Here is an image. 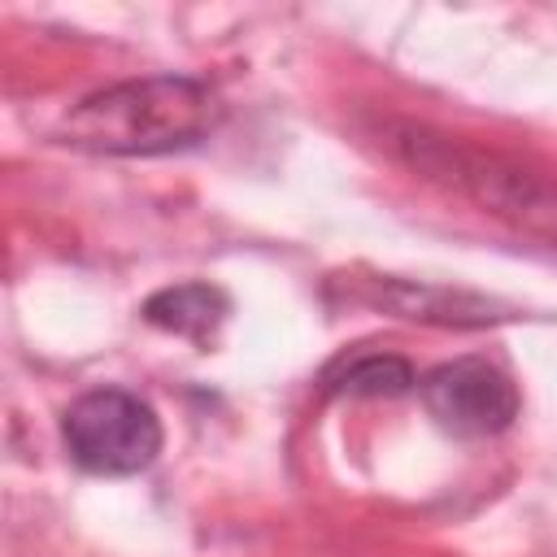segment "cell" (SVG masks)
Returning a JSON list of instances; mask_svg holds the SVG:
<instances>
[{
	"mask_svg": "<svg viewBox=\"0 0 557 557\" xmlns=\"http://www.w3.org/2000/svg\"><path fill=\"white\" fill-rule=\"evenodd\" d=\"M222 117L209 87L191 78H135L87 96L61 122V139L109 157H152L205 139Z\"/></svg>",
	"mask_w": 557,
	"mask_h": 557,
	"instance_id": "1",
	"label": "cell"
},
{
	"mask_svg": "<svg viewBox=\"0 0 557 557\" xmlns=\"http://www.w3.org/2000/svg\"><path fill=\"white\" fill-rule=\"evenodd\" d=\"M70 457L91 474H135L161 453V422L148 400L100 387L78 396L61 422Z\"/></svg>",
	"mask_w": 557,
	"mask_h": 557,
	"instance_id": "2",
	"label": "cell"
},
{
	"mask_svg": "<svg viewBox=\"0 0 557 557\" xmlns=\"http://www.w3.org/2000/svg\"><path fill=\"white\" fill-rule=\"evenodd\" d=\"M422 400L431 418L453 435H496L518 413L513 379L483 357H457L435 366L422 379Z\"/></svg>",
	"mask_w": 557,
	"mask_h": 557,
	"instance_id": "3",
	"label": "cell"
},
{
	"mask_svg": "<svg viewBox=\"0 0 557 557\" xmlns=\"http://www.w3.org/2000/svg\"><path fill=\"white\" fill-rule=\"evenodd\" d=\"M226 300L222 292L205 287V283H183V287H165L144 305V318L152 326H165L174 335H191V339H209L213 326L222 322Z\"/></svg>",
	"mask_w": 557,
	"mask_h": 557,
	"instance_id": "4",
	"label": "cell"
},
{
	"mask_svg": "<svg viewBox=\"0 0 557 557\" xmlns=\"http://www.w3.org/2000/svg\"><path fill=\"white\" fill-rule=\"evenodd\" d=\"M409 383H413V370L400 357H366L344 374L348 396H383V392L392 396V392H405Z\"/></svg>",
	"mask_w": 557,
	"mask_h": 557,
	"instance_id": "5",
	"label": "cell"
}]
</instances>
